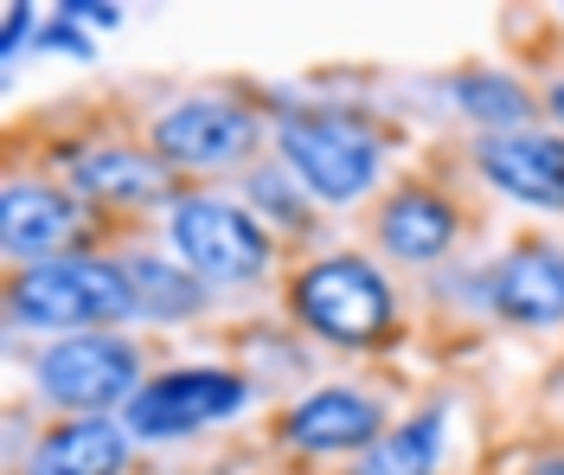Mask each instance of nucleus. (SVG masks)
<instances>
[{
  "mask_svg": "<svg viewBox=\"0 0 564 475\" xmlns=\"http://www.w3.org/2000/svg\"><path fill=\"white\" fill-rule=\"evenodd\" d=\"M282 315L295 322V334L334 354H391L404 341V302H398L391 270L352 245L302 257L282 277Z\"/></svg>",
  "mask_w": 564,
  "mask_h": 475,
  "instance_id": "1",
  "label": "nucleus"
},
{
  "mask_svg": "<svg viewBox=\"0 0 564 475\" xmlns=\"http://www.w3.org/2000/svg\"><path fill=\"white\" fill-rule=\"evenodd\" d=\"M270 154L302 181V193L321 213H352L391 186V136L372 116L340 110V104H289L276 116Z\"/></svg>",
  "mask_w": 564,
  "mask_h": 475,
  "instance_id": "2",
  "label": "nucleus"
},
{
  "mask_svg": "<svg viewBox=\"0 0 564 475\" xmlns=\"http://www.w3.org/2000/svg\"><path fill=\"white\" fill-rule=\"evenodd\" d=\"M0 309L13 334H39V341L122 328L135 322V277H129V257L116 251H70L52 263L7 270Z\"/></svg>",
  "mask_w": 564,
  "mask_h": 475,
  "instance_id": "3",
  "label": "nucleus"
},
{
  "mask_svg": "<svg viewBox=\"0 0 564 475\" xmlns=\"http://www.w3.org/2000/svg\"><path fill=\"white\" fill-rule=\"evenodd\" d=\"M167 257H180L206 290L245 295V290H263L282 270V238L238 193L180 186V199L167 206Z\"/></svg>",
  "mask_w": 564,
  "mask_h": 475,
  "instance_id": "4",
  "label": "nucleus"
},
{
  "mask_svg": "<svg viewBox=\"0 0 564 475\" xmlns=\"http://www.w3.org/2000/svg\"><path fill=\"white\" fill-rule=\"evenodd\" d=\"M276 136V122L263 116V97L250 90H186L167 110L148 116L141 142L167 161L174 181H199L212 174H245L263 161V148Z\"/></svg>",
  "mask_w": 564,
  "mask_h": 475,
  "instance_id": "5",
  "label": "nucleus"
},
{
  "mask_svg": "<svg viewBox=\"0 0 564 475\" xmlns=\"http://www.w3.org/2000/svg\"><path fill=\"white\" fill-rule=\"evenodd\" d=\"M26 379H33V404L52 418H122L148 386V347L122 328L39 341Z\"/></svg>",
  "mask_w": 564,
  "mask_h": 475,
  "instance_id": "6",
  "label": "nucleus"
},
{
  "mask_svg": "<svg viewBox=\"0 0 564 475\" xmlns=\"http://www.w3.org/2000/svg\"><path fill=\"white\" fill-rule=\"evenodd\" d=\"M250 399H257V379L245 366L225 360H186V366H154L148 386L135 392V404L122 411L135 450H167V443H186L199 431H218L231 418H245Z\"/></svg>",
  "mask_w": 564,
  "mask_h": 475,
  "instance_id": "7",
  "label": "nucleus"
},
{
  "mask_svg": "<svg viewBox=\"0 0 564 475\" xmlns=\"http://www.w3.org/2000/svg\"><path fill=\"white\" fill-rule=\"evenodd\" d=\"M58 181L90 206V213H122V219H135V213H167L180 199V181L167 174V161L154 154L148 142H129V136H77L65 142L58 154Z\"/></svg>",
  "mask_w": 564,
  "mask_h": 475,
  "instance_id": "8",
  "label": "nucleus"
},
{
  "mask_svg": "<svg viewBox=\"0 0 564 475\" xmlns=\"http://www.w3.org/2000/svg\"><path fill=\"white\" fill-rule=\"evenodd\" d=\"M391 431V404L372 386L352 379H327L308 386L302 399H289L276 411V450L302 456V463H352Z\"/></svg>",
  "mask_w": 564,
  "mask_h": 475,
  "instance_id": "9",
  "label": "nucleus"
},
{
  "mask_svg": "<svg viewBox=\"0 0 564 475\" xmlns=\"http://www.w3.org/2000/svg\"><path fill=\"white\" fill-rule=\"evenodd\" d=\"M97 225H104V213H90L65 181L7 174V186H0V257L13 270L52 263L70 251H97Z\"/></svg>",
  "mask_w": 564,
  "mask_h": 475,
  "instance_id": "10",
  "label": "nucleus"
},
{
  "mask_svg": "<svg viewBox=\"0 0 564 475\" xmlns=\"http://www.w3.org/2000/svg\"><path fill=\"white\" fill-rule=\"evenodd\" d=\"M475 302L500 328H520V334L564 328V245L545 238V231L513 238L507 251H494L475 270Z\"/></svg>",
  "mask_w": 564,
  "mask_h": 475,
  "instance_id": "11",
  "label": "nucleus"
},
{
  "mask_svg": "<svg viewBox=\"0 0 564 475\" xmlns=\"http://www.w3.org/2000/svg\"><path fill=\"white\" fill-rule=\"evenodd\" d=\"M462 238H468V206L423 174H404L372 199V251L386 263L430 270V263L456 257Z\"/></svg>",
  "mask_w": 564,
  "mask_h": 475,
  "instance_id": "12",
  "label": "nucleus"
},
{
  "mask_svg": "<svg viewBox=\"0 0 564 475\" xmlns=\"http://www.w3.org/2000/svg\"><path fill=\"white\" fill-rule=\"evenodd\" d=\"M468 174L527 206V213H552L564 219V136L532 122V129H500V136H468Z\"/></svg>",
  "mask_w": 564,
  "mask_h": 475,
  "instance_id": "13",
  "label": "nucleus"
},
{
  "mask_svg": "<svg viewBox=\"0 0 564 475\" xmlns=\"http://www.w3.org/2000/svg\"><path fill=\"white\" fill-rule=\"evenodd\" d=\"M135 438L122 418H45L39 438L20 450L13 475H129Z\"/></svg>",
  "mask_w": 564,
  "mask_h": 475,
  "instance_id": "14",
  "label": "nucleus"
},
{
  "mask_svg": "<svg viewBox=\"0 0 564 475\" xmlns=\"http://www.w3.org/2000/svg\"><path fill=\"white\" fill-rule=\"evenodd\" d=\"M443 104L475 129V136H500V129H532L545 97L527 90V77L494 72V65H462L443 77Z\"/></svg>",
  "mask_w": 564,
  "mask_h": 475,
  "instance_id": "15",
  "label": "nucleus"
},
{
  "mask_svg": "<svg viewBox=\"0 0 564 475\" xmlns=\"http://www.w3.org/2000/svg\"><path fill=\"white\" fill-rule=\"evenodd\" d=\"M449 399H430L404 418H391V431L366 456H352L347 475H443L449 463Z\"/></svg>",
  "mask_w": 564,
  "mask_h": 475,
  "instance_id": "16",
  "label": "nucleus"
},
{
  "mask_svg": "<svg viewBox=\"0 0 564 475\" xmlns=\"http://www.w3.org/2000/svg\"><path fill=\"white\" fill-rule=\"evenodd\" d=\"M129 257V277H135V322L148 328H186L212 309V290L180 263V257L161 251H122Z\"/></svg>",
  "mask_w": 564,
  "mask_h": 475,
  "instance_id": "17",
  "label": "nucleus"
},
{
  "mask_svg": "<svg viewBox=\"0 0 564 475\" xmlns=\"http://www.w3.org/2000/svg\"><path fill=\"white\" fill-rule=\"evenodd\" d=\"M238 186H245L238 199H245V206H250L263 225H270L276 238H308V231H315V213H321V206L302 193V181L282 168L276 154H263L257 168H245V174H238Z\"/></svg>",
  "mask_w": 564,
  "mask_h": 475,
  "instance_id": "18",
  "label": "nucleus"
},
{
  "mask_svg": "<svg viewBox=\"0 0 564 475\" xmlns=\"http://www.w3.org/2000/svg\"><path fill=\"white\" fill-rule=\"evenodd\" d=\"M39 26H45V13H39L33 0H7V7H0V65H7V72L20 65L26 45H39Z\"/></svg>",
  "mask_w": 564,
  "mask_h": 475,
  "instance_id": "19",
  "label": "nucleus"
},
{
  "mask_svg": "<svg viewBox=\"0 0 564 475\" xmlns=\"http://www.w3.org/2000/svg\"><path fill=\"white\" fill-rule=\"evenodd\" d=\"M39 52H58V58H77V65H97V39L84 33V26H70L65 13H52V20L39 26Z\"/></svg>",
  "mask_w": 564,
  "mask_h": 475,
  "instance_id": "20",
  "label": "nucleus"
},
{
  "mask_svg": "<svg viewBox=\"0 0 564 475\" xmlns=\"http://www.w3.org/2000/svg\"><path fill=\"white\" fill-rule=\"evenodd\" d=\"M52 13H65L70 26H84V33H116V26L129 20V13H122L116 0H58Z\"/></svg>",
  "mask_w": 564,
  "mask_h": 475,
  "instance_id": "21",
  "label": "nucleus"
},
{
  "mask_svg": "<svg viewBox=\"0 0 564 475\" xmlns=\"http://www.w3.org/2000/svg\"><path fill=\"white\" fill-rule=\"evenodd\" d=\"M520 475H564V443H539Z\"/></svg>",
  "mask_w": 564,
  "mask_h": 475,
  "instance_id": "22",
  "label": "nucleus"
},
{
  "mask_svg": "<svg viewBox=\"0 0 564 475\" xmlns=\"http://www.w3.org/2000/svg\"><path fill=\"white\" fill-rule=\"evenodd\" d=\"M545 116H552V129L564 136V77H552V84H545Z\"/></svg>",
  "mask_w": 564,
  "mask_h": 475,
  "instance_id": "23",
  "label": "nucleus"
}]
</instances>
